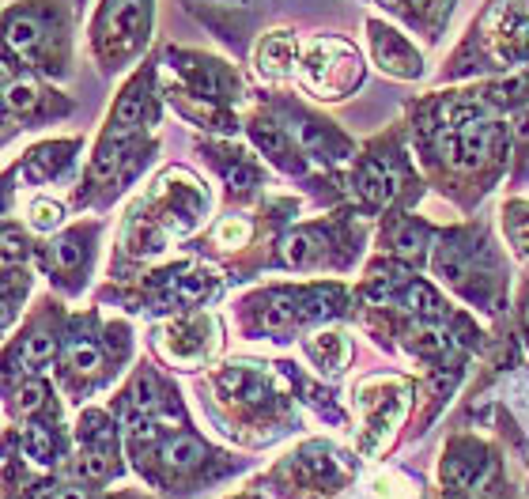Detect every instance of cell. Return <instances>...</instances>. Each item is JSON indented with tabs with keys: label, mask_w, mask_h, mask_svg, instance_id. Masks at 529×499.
<instances>
[{
	"label": "cell",
	"mask_w": 529,
	"mask_h": 499,
	"mask_svg": "<svg viewBox=\"0 0 529 499\" xmlns=\"http://www.w3.org/2000/svg\"><path fill=\"white\" fill-rule=\"evenodd\" d=\"M382 8H390L405 23H412L427 42H439L446 19L454 12V0H382Z\"/></svg>",
	"instance_id": "obj_9"
},
{
	"label": "cell",
	"mask_w": 529,
	"mask_h": 499,
	"mask_svg": "<svg viewBox=\"0 0 529 499\" xmlns=\"http://www.w3.org/2000/svg\"><path fill=\"white\" fill-rule=\"evenodd\" d=\"M303 84L318 99H344L363 84V57L341 38H318L303 57Z\"/></svg>",
	"instance_id": "obj_3"
},
{
	"label": "cell",
	"mask_w": 529,
	"mask_h": 499,
	"mask_svg": "<svg viewBox=\"0 0 529 499\" xmlns=\"http://www.w3.org/2000/svg\"><path fill=\"white\" fill-rule=\"evenodd\" d=\"M412 348L420 352V356H439L446 348V333L439 329V322H424V326L412 333Z\"/></svg>",
	"instance_id": "obj_28"
},
{
	"label": "cell",
	"mask_w": 529,
	"mask_h": 499,
	"mask_svg": "<svg viewBox=\"0 0 529 499\" xmlns=\"http://www.w3.org/2000/svg\"><path fill=\"white\" fill-rule=\"evenodd\" d=\"M401 303H405L420 322H443V314H446L443 299L431 292L424 280H412L409 288L401 292Z\"/></svg>",
	"instance_id": "obj_15"
},
{
	"label": "cell",
	"mask_w": 529,
	"mask_h": 499,
	"mask_svg": "<svg viewBox=\"0 0 529 499\" xmlns=\"http://www.w3.org/2000/svg\"><path fill=\"white\" fill-rule=\"evenodd\" d=\"M110 465H114L110 450H103V447H87V450H84V458L76 462V469H80V477H87V481H103L106 473H110Z\"/></svg>",
	"instance_id": "obj_27"
},
{
	"label": "cell",
	"mask_w": 529,
	"mask_h": 499,
	"mask_svg": "<svg viewBox=\"0 0 529 499\" xmlns=\"http://www.w3.org/2000/svg\"><path fill=\"white\" fill-rule=\"evenodd\" d=\"M223 390H231L242 401H265V379L250 371V367H235V371H223L220 375Z\"/></svg>",
	"instance_id": "obj_18"
},
{
	"label": "cell",
	"mask_w": 529,
	"mask_h": 499,
	"mask_svg": "<svg viewBox=\"0 0 529 499\" xmlns=\"http://www.w3.org/2000/svg\"><path fill=\"white\" fill-rule=\"evenodd\" d=\"M295 57H299L295 35L291 31H273V35L261 38V46H257V69L269 80H280V76H288L295 69Z\"/></svg>",
	"instance_id": "obj_11"
},
{
	"label": "cell",
	"mask_w": 529,
	"mask_h": 499,
	"mask_svg": "<svg viewBox=\"0 0 529 499\" xmlns=\"http://www.w3.org/2000/svg\"><path fill=\"white\" fill-rule=\"evenodd\" d=\"M23 450H27V458H31V462L50 465L53 450H57V443H53V431L46 428V424H27V428H23Z\"/></svg>",
	"instance_id": "obj_23"
},
{
	"label": "cell",
	"mask_w": 529,
	"mask_h": 499,
	"mask_svg": "<svg viewBox=\"0 0 529 499\" xmlns=\"http://www.w3.org/2000/svg\"><path fill=\"white\" fill-rule=\"evenodd\" d=\"M250 137L261 152L276 159V163H288V137H284V129L276 125L273 118H254L250 121Z\"/></svg>",
	"instance_id": "obj_16"
},
{
	"label": "cell",
	"mask_w": 529,
	"mask_h": 499,
	"mask_svg": "<svg viewBox=\"0 0 529 499\" xmlns=\"http://www.w3.org/2000/svg\"><path fill=\"white\" fill-rule=\"evenodd\" d=\"M46 87L38 84L35 72L19 69V57L12 50L4 53V110L8 114H31L46 103Z\"/></svg>",
	"instance_id": "obj_8"
},
{
	"label": "cell",
	"mask_w": 529,
	"mask_h": 499,
	"mask_svg": "<svg viewBox=\"0 0 529 499\" xmlns=\"http://www.w3.org/2000/svg\"><path fill=\"white\" fill-rule=\"evenodd\" d=\"M503 144V125L488 118H465L458 121L450 133H443L439 140V152L450 167L458 171H473L480 167L488 155H495V148Z\"/></svg>",
	"instance_id": "obj_5"
},
{
	"label": "cell",
	"mask_w": 529,
	"mask_h": 499,
	"mask_svg": "<svg viewBox=\"0 0 529 499\" xmlns=\"http://www.w3.org/2000/svg\"><path fill=\"white\" fill-rule=\"evenodd\" d=\"M390 246H393V254L397 258H405V261H416V258H424V246H427V227L420 224H401L397 231L390 235Z\"/></svg>",
	"instance_id": "obj_19"
},
{
	"label": "cell",
	"mask_w": 529,
	"mask_h": 499,
	"mask_svg": "<svg viewBox=\"0 0 529 499\" xmlns=\"http://www.w3.org/2000/svg\"><path fill=\"white\" fill-rule=\"evenodd\" d=\"M291 133H295V140H299V148H303L307 155H314V159H341L344 155V140L333 133L329 121L299 114L295 125H291Z\"/></svg>",
	"instance_id": "obj_10"
},
{
	"label": "cell",
	"mask_w": 529,
	"mask_h": 499,
	"mask_svg": "<svg viewBox=\"0 0 529 499\" xmlns=\"http://www.w3.org/2000/svg\"><path fill=\"white\" fill-rule=\"evenodd\" d=\"M4 31L8 50L19 61L50 76L69 72V16L61 0H19L4 16Z\"/></svg>",
	"instance_id": "obj_1"
},
{
	"label": "cell",
	"mask_w": 529,
	"mask_h": 499,
	"mask_svg": "<svg viewBox=\"0 0 529 499\" xmlns=\"http://www.w3.org/2000/svg\"><path fill=\"white\" fill-rule=\"evenodd\" d=\"M443 477L454 488H469V484H477V458H469V462H461V458H450L443 469Z\"/></svg>",
	"instance_id": "obj_32"
},
{
	"label": "cell",
	"mask_w": 529,
	"mask_h": 499,
	"mask_svg": "<svg viewBox=\"0 0 529 499\" xmlns=\"http://www.w3.org/2000/svg\"><path fill=\"white\" fill-rule=\"evenodd\" d=\"M511 239L518 242V250H529V208H518L511 216Z\"/></svg>",
	"instance_id": "obj_34"
},
{
	"label": "cell",
	"mask_w": 529,
	"mask_h": 499,
	"mask_svg": "<svg viewBox=\"0 0 529 499\" xmlns=\"http://www.w3.org/2000/svg\"><path fill=\"white\" fill-rule=\"evenodd\" d=\"M522 322H526V329H529V299H526V310H522Z\"/></svg>",
	"instance_id": "obj_36"
},
{
	"label": "cell",
	"mask_w": 529,
	"mask_h": 499,
	"mask_svg": "<svg viewBox=\"0 0 529 499\" xmlns=\"http://www.w3.org/2000/svg\"><path fill=\"white\" fill-rule=\"evenodd\" d=\"M53 499H87V492H84V488H61V492H57Z\"/></svg>",
	"instance_id": "obj_35"
},
{
	"label": "cell",
	"mask_w": 529,
	"mask_h": 499,
	"mask_svg": "<svg viewBox=\"0 0 529 499\" xmlns=\"http://www.w3.org/2000/svg\"><path fill=\"white\" fill-rule=\"evenodd\" d=\"M27 258V239H23V231L19 227H4V261L8 265H16V261Z\"/></svg>",
	"instance_id": "obj_33"
},
{
	"label": "cell",
	"mask_w": 529,
	"mask_h": 499,
	"mask_svg": "<svg viewBox=\"0 0 529 499\" xmlns=\"http://www.w3.org/2000/svg\"><path fill=\"white\" fill-rule=\"evenodd\" d=\"M65 152H72V144H46V148H38V152L31 155V163H27V174L38 178V182H46L50 174H57L69 163V155Z\"/></svg>",
	"instance_id": "obj_20"
},
{
	"label": "cell",
	"mask_w": 529,
	"mask_h": 499,
	"mask_svg": "<svg viewBox=\"0 0 529 499\" xmlns=\"http://www.w3.org/2000/svg\"><path fill=\"white\" fill-rule=\"evenodd\" d=\"M435 273L450 280V284H465V276H469V261L461 254V246L454 242H443V246H435Z\"/></svg>",
	"instance_id": "obj_21"
},
{
	"label": "cell",
	"mask_w": 529,
	"mask_h": 499,
	"mask_svg": "<svg viewBox=\"0 0 529 499\" xmlns=\"http://www.w3.org/2000/svg\"><path fill=\"white\" fill-rule=\"evenodd\" d=\"M61 216H65V208L57 205V201H46V197H38L35 205H31V224L38 231H50V227L61 224Z\"/></svg>",
	"instance_id": "obj_31"
},
{
	"label": "cell",
	"mask_w": 529,
	"mask_h": 499,
	"mask_svg": "<svg viewBox=\"0 0 529 499\" xmlns=\"http://www.w3.org/2000/svg\"><path fill=\"white\" fill-rule=\"evenodd\" d=\"M367 35H371V57H375V65L382 72H390L397 80H416L424 72V57L401 31L386 27L382 19H371Z\"/></svg>",
	"instance_id": "obj_6"
},
{
	"label": "cell",
	"mask_w": 529,
	"mask_h": 499,
	"mask_svg": "<svg viewBox=\"0 0 529 499\" xmlns=\"http://www.w3.org/2000/svg\"><path fill=\"white\" fill-rule=\"evenodd\" d=\"M84 258H87V250H84V235H80V231H72V235H65V239H57L53 242V250H50V261L61 269V273L80 269Z\"/></svg>",
	"instance_id": "obj_22"
},
{
	"label": "cell",
	"mask_w": 529,
	"mask_h": 499,
	"mask_svg": "<svg viewBox=\"0 0 529 499\" xmlns=\"http://www.w3.org/2000/svg\"><path fill=\"white\" fill-rule=\"evenodd\" d=\"M80 439H84V447H103V450L114 447V424H110V416L106 413L80 416Z\"/></svg>",
	"instance_id": "obj_24"
},
{
	"label": "cell",
	"mask_w": 529,
	"mask_h": 499,
	"mask_svg": "<svg viewBox=\"0 0 529 499\" xmlns=\"http://www.w3.org/2000/svg\"><path fill=\"white\" fill-rule=\"evenodd\" d=\"M318 254H322V246H318V235H314V231H295V235H288L284 246H280V258L288 261V265H295V269L314 265Z\"/></svg>",
	"instance_id": "obj_17"
},
{
	"label": "cell",
	"mask_w": 529,
	"mask_h": 499,
	"mask_svg": "<svg viewBox=\"0 0 529 499\" xmlns=\"http://www.w3.org/2000/svg\"><path fill=\"white\" fill-rule=\"evenodd\" d=\"M148 91H152V69L137 72L125 91L118 95V103H114V114H110V133L114 137H133L144 118H148Z\"/></svg>",
	"instance_id": "obj_7"
},
{
	"label": "cell",
	"mask_w": 529,
	"mask_h": 499,
	"mask_svg": "<svg viewBox=\"0 0 529 499\" xmlns=\"http://www.w3.org/2000/svg\"><path fill=\"white\" fill-rule=\"evenodd\" d=\"M359 193L367 197V205L386 208L397 197V174L386 163H363L359 167Z\"/></svg>",
	"instance_id": "obj_12"
},
{
	"label": "cell",
	"mask_w": 529,
	"mask_h": 499,
	"mask_svg": "<svg viewBox=\"0 0 529 499\" xmlns=\"http://www.w3.org/2000/svg\"><path fill=\"white\" fill-rule=\"evenodd\" d=\"M529 31V8L522 0H495L492 12L484 16L480 27H473L480 50L492 53L495 65H518L529 53L526 46Z\"/></svg>",
	"instance_id": "obj_4"
},
{
	"label": "cell",
	"mask_w": 529,
	"mask_h": 499,
	"mask_svg": "<svg viewBox=\"0 0 529 499\" xmlns=\"http://www.w3.org/2000/svg\"><path fill=\"white\" fill-rule=\"evenodd\" d=\"M152 38V0H103L91 19V50L106 72L137 61Z\"/></svg>",
	"instance_id": "obj_2"
},
{
	"label": "cell",
	"mask_w": 529,
	"mask_h": 499,
	"mask_svg": "<svg viewBox=\"0 0 529 499\" xmlns=\"http://www.w3.org/2000/svg\"><path fill=\"white\" fill-rule=\"evenodd\" d=\"M159 458H163V465L167 469H193V465L205 462V447H201V439H193V435H174V439H167L163 447H159Z\"/></svg>",
	"instance_id": "obj_13"
},
{
	"label": "cell",
	"mask_w": 529,
	"mask_h": 499,
	"mask_svg": "<svg viewBox=\"0 0 529 499\" xmlns=\"http://www.w3.org/2000/svg\"><path fill=\"white\" fill-rule=\"evenodd\" d=\"M208 292H212L208 273H186L178 280V288H174V299H178V303H201Z\"/></svg>",
	"instance_id": "obj_29"
},
{
	"label": "cell",
	"mask_w": 529,
	"mask_h": 499,
	"mask_svg": "<svg viewBox=\"0 0 529 499\" xmlns=\"http://www.w3.org/2000/svg\"><path fill=\"white\" fill-rule=\"evenodd\" d=\"M53 352H57V337L53 333H46V329H38V333H31L27 341H23V348H19V360H23V367H42V363L53 360Z\"/></svg>",
	"instance_id": "obj_25"
},
{
	"label": "cell",
	"mask_w": 529,
	"mask_h": 499,
	"mask_svg": "<svg viewBox=\"0 0 529 499\" xmlns=\"http://www.w3.org/2000/svg\"><path fill=\"white\" fill-rule=\"evenodd\" d=\"M50 397V390H46V382L38 379H23L12 390V405H16L19 413H35V409H42V401Z\"/></svg>",
	"instance_id": "obj_26"
},
{
	"label": "cell",
	"mask_w": 529,
	"mask_h": 499,
	"mask_svg": "<svg viewBox=\"0 0 529 499\" xmlns=\"http://www.w3.org/2000/svg\"><path fill=\"white\" fill-rule=\"evenodd\" d=\"M69 363L76 367V371H95L99 367V345L91 341V337H72L69 345Z\"/></svg>",
	"instance_id": "obj_30"
},
{
	"label": "cell",
	"mask_w": 529,
	"mask_h": 499,
	"mask_svg": "<svg viewBox=\"0 0 529 499\" xmlns=\"http://www.w3.org/2000/svg\"><path fill=\"white\" fill-rule=\"evenodd\" d=\"M295 322H303V303L291 299V295H273L265 307H261V326L269 333H284L291 329Z\"/></svg>",
	"instance_id": "obj_14"
}]
</instances>
